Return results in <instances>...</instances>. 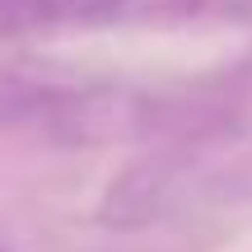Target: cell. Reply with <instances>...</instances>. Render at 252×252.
Returning a JSON list of instances; mask_svg holds the SVG:
<instances>
[{"instance_id":"obj_1","label":"cell","mask_w":252,"mask_h":252,"mask_svg":"<svg viewBox=\"0 0 252 252\" xmlns=\"http://www.w3.org/2000/svg\"><path fill=\"white\" fill-rule=\"evenodd\" d=\"M201 0H0V42L37 33H94V28L150 24L196 14Z\"/></svg>"},{"instance_id":"obj_5","label":"cell","mask_w":252,"mask_h":252,"mask_svg":"<svg viewBox=\"0 0 252 252\" xmlns=\"http://www.w3.org/2000/svg\"><path fill=\"white\" fill-rule=\"evenodd\" d=\"M0 252H24V248H19L14 238H5V234H0Z\"/></svg>"},{"instance_id":"obj_3","label":"cell","mask_w":252,"mask_h":252,"mask_svg":"<svg viewBox=\"0 0 252 252\" xmlns=\"http://www.w3.org/2000/svg\"><path fill=\"white\" fill-rule=\"evenodd\" d=\"M56 84L61 80H47V75L0 70V131H37Z\"/></svg>"},{"instance_id":"obj_4","label":"cell","mask_w":252,"mask_h":252,"mask_svg":"<svg viewBox=\"0 0 252 252\" xmlns=\"http://www.w3.org/2000/svg\"><path fill=\"white\" fill-rule=\"evenodd\" d=\"M224 75H229V80H234V84H238L243 94H252V52H243V56H238V61L229 65Z\"/></svg>"},{"instance_id":"obj_2","label":"cell","mask_w":252,"mask_h":252,"mask_svg":"<svg viewBox=\"0 0 252 252\" xmlns=\"http://www.w3.org/2000/svg\"><path fill=\"white\" fill-rule=\"evenodd\" d=\"M201 210L252 206V150L215 154L210 140L201 145Z\"/></svg>"}]
</instances>
